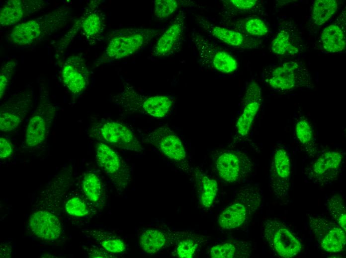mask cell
<instances>
[{
	"instance_id": "obj_28",
	"label": "cell",
	"mask_w": 346,
	"mask_h": 258,
	"mask_svg": "<svg viewBox=\"0 0 346 258\" xmlns=\"http://www.w3.org/2000/svg\"><path fill=\"white\" fill-rule=\"evenodd\" d=\"M294 130L296 138L305 152L314 157L318 152V146L312 127L305 116L300 115L297 118Z\"/></svg>"
},
{
	"instance_id": "obj_14",
	"label": "cell",
	"mask_w": 346,
	"mask_h": 258,
	"mask_svg": "<svg viewBox=\"0 0 346 258\" xmlns=\"http://www.w3.org/2000/svg\"><path fill=\"white\" fill-rule=\"evenodd\" d=\"M58 13H52L44 16L31 19L16 25L9 33V38L14 44L29 45L45 34L46 30H53L62 25L64 17L58 16Z\"/></svg>"
},
{
	"instance_id": "obj_13",
	"label": "cell",
	"mask_w": 346,
	"mask_h": 258,
	"mask_svg": "<svg viewBox=\"0 0 346 258\" xmlns=\"http://www.w3.org/2000/svg\"><path fill=\"white\" fill-rule=\"evenodd\" d=\"M291 160L287 149L278 146L271 157L269 176L271 192L277 198L284 199L288 195L291 173Z\"/></svg>"
},
{
	"instance_id": "obj_34",
	"label": "cell",
	"mask_w": 346,
	"mask_h": 258,
	"mask_svg": "<svg viewBox=\"0 0 346 258\" xmlns=\"http://www.w3.org/2000/svg\"><path fill=\"white\" fill-rule=\"evenodd\" d=\"M222 1L224 9L229 14H260L263 12V6L260 0H226Z\"/></svg>"
},
{
	"instance_id": "obj_3",
	"label": "cell",
	"mask_w": 346,
	"mask_h": 258,
	"mask_svg": "<svg viewBox=\"0 0 346 258\" xmlns=\"http://www.w3.org/2000/svg\"><path fill=\"white\" fill-rule=\"evenodd\" d=\"M261 202V195L258 189L251 185L241 188L233 201L218 216V225L224 230L241 226L259 209Z\"/></svg>"
},
{
	"instance_id": "obj_7",
	"label": "cell",
	"mask_w": 346,
	"mask_h": 258,
	"mask_svg": "<svg viewBox=\"0 0 346 258\" xmlns=\"http://www.w3.org/2000/svg\"><path fill=\"white\" fill-rule=\"evenodd\" d=\"M214 165L218 176L228 183H239L253 172L254 164L245 153L226 149L214 157Z\"/></svg>"
},
{
	"instance_id": "obj_17",
	"label": "cell",
	"mask_w": 346,
	"mask_h": 258,
	"mask_svg": "<svg viewBox=\"0 0 346 258\" xmlns=\"http://www.w3.org/2000/svg\"><path fill=\"white\" fill-rule=\"evenodd\" d=\"M304 47L302 37L290 21L281 23L270 44V49L276 55L284 58L299 55Z\"/></svg>"
},
{
	"instance_id": "obj_4",
	"label": "cell",
	"mask_w": 346,
	"mask_h": 258,
	"mask_svg": "<svg viewBox=\"0 0 346 258\" xmlns=\"http://www.w3.org/2000/svg\"><path fill=\"white\" fill-rule=\"evenodd\" d=\"M158 33V30L149 28L121 29L110 40L102 59L114 61L131 56L147 46Z\"/></svg>"
},
{
	"instance_id": "obj_23",
	"label": "cell",
	"mask_w": 346,
	"mask_h": 258,
	"mask_svg": "<svg viewBox=\"0 0 346 258\" xmlns=\"http://www.w3.org/2000/svg\"><path fill=\"white\" fill-rule=\"evenodd\" d=\"M63 84L75 95L85 90L88 84V70L84 59L79 56L69 58L62 71Z\"/></svg>"
},
{
	"instance_id": "obj_1",
	"label": "cell",
	"mask_w": 346,
	"mask_h": 258,
	"mask_svg": "<svg viewBox=\"0 0 346 258\" xmlns=\"http://www.w3.org/2000/svg\"><path fill=\"white\" fill-rule=\"evenodd\" d=\"M262 77L269 87L278 93L314 87L310 73L300 61L291 60L267 66Z\"/></svg>"
},
{
	"instance_id": "obj_25",
	"label": "cell",
	"mask_w": 346,
	"mask_h": 258,
	"mask_svg": "<svg viewBox=\"0 0 346 258\" xmlns=\"http://www.w3.org/2000/svg\"><path fill=\"white\" fill-rule=\"evenodd\" d=\"M78 22L83 34L90 42L98 40L101 37L105 27L104 16L96 4H91Z\"/></svg>"
},
{
	"instance_id": "obj_40",
	"label": "cell",
	"mask_w": 346,
	"mask_h": 258,
	"mask_svg": "<svg viewBox=\"0 0 346 258\" xmlns=\"http://www.w3.org/2000/svg\"><path fill=\"white\" fill-rule=\"evenodd\" d=\"M12 145L10 141L4 137L0 138V158L9 157L12 153Z\"/></svg>"
},
{
	"instance_id": "obj_37",
	"label": "cell",
	"mask_w": 346,
	"mask_h": 258,
	"mask_svg": "<svg viewBox=\"0 0 346 258\" xmlns=\"http://www.w3.org/2000/svg\"><path fill=\"white\" fill-rule=\"evenodd\" d=\"M176 0H156L155 1L154 15L160 20L168 18L179 6Z\"/></svg>"
},
{
	"instance_id": "obj_15",
	"label": "cell",
	"mask_w": 346,
	"mask_h": 258,
	"mask_svg": "<svg viewBox=\"0 0 346 258\" xmlns=\"http://www.w3.org/2000/svg\"><path fill=\"white\" fill-rule=\"evenodd\" d=\"M309 221L310 228L322 249L330 253L344 250L346 243V232L337 223L311 216Z\"/></svg>"
},
{
	"instance_id": "obj_30",
	"label": "cell",
	"mask_w": 346,
	"mask_h": 258,
	"mask_svg": "<svg viewBox=\"0 0 346 258\" xmlns=\"http://www.w3.org/2000/svg\"><path fill=\"white\" fill-rule=\"evenodd\" d=\"M85 232L108 252L117 254L127 250L124 240L114 233L100 230H86Z\"/></svg>"
},
{
	"instance_id": "obj_31",
	"label": "cell",
	"mask_w": 346,
	"mask_h": 258,
	"mask_svg": "<svg viewBox=\"0 0 346 258\" xmlns=\"http://www.w3.org/2000/svg\"><path fill=\"white\" fill-rule=\"evenodd\" d=\"M339 1L337 0H316L312 6L310 21L316 28L322 26L336 12Z\"/></svg>"
},
{
	"instance_id": "obj_19",
	"label": "cell",
	"mask_w": 346,
	"mask_h": 258,
	"mask_svg": "<svg viewBox=\"0 0 346 258\" xmlns=\"http://www.w3.org/2000/svg\"><path fill=\"white\" fill-rule=\"evenodd\" d=\"M186 232L169 229H146L140 233L139 243L145 253L153 255L172 245H175Z\"/></svg>"
},
{
	"instance_id": "obj_6",
	"label": "cell",
	"mask_w": 346,
	"mask_h": 258,
	"mask_svg": "<svg viewBox=\"0 0 346 258\" xmlns=\"http://www.w3.org/2000/svg\"><path fill=\"white\" fill-rule=\"evenodd\" d=\"M91 135L106 144L121 149L140 152L144 148L134 132L125 124L115 121H104L91 129Z\"/></svg>"
},
{
	"instance_id": "obj_16",
	"label": "cell",
	"mask_w": 346,
	"mask_h": 258,
	"mask_svg": "<svg viewBox=\"0 0 346 258\" xmlns=\"http://www.w3.org/2000/svg\"><path fill=\"white\" fill-rule=\"evenodd\" d=\"M200 26L210 35L231 47L242 49H258L261 41L234 29L210 23L204 18L198 21Z\"/></svg>"
},
{
	"instance_id": "obj_33",
	"label": "cell",
	"mask_w": 346,
	"mask_h": 258,
	"mask_svg": "<svg viewBox=\"0 0 346 258\" xmlns=\"http://www.w3.org/2000/svg\"><path fill=\"white\" fill-rule=\"evenodd\" d=\"M82 191L87 199L95 204L102 203L104 192L99 177L92 172L85 175L82 182Z\"/></svg>"
},
{
	"instance_id": "obj_35",
	"label": "cell",
	"mask_w": 346,
	"mask_h": 258,
	"mask_svg": "<svg viewBox=\"0 0 346 258\" xmlns=\"http://www.w3.org/2000/svg\"><path fill=\"white\" fill-rule=\"evenodd\" d=\"M231 25L232 26L230 28H234L253 37L264 36L269 31L268 27L264 21L257 17H248Z\"/></svg>"
},
{
	"instance_id": "obj_21",
	"label": "cell",
	"mask_w": 346,
	"mask_h": 258,
	"mask_svg": "<svg viewBox=\"0 0 346 258\" xmlns=\"http://www.w3.org/2000/svg\"><path fill=\"white\" fill-rule=\"evenodd\" d=\"M185 16L181 11L158 40L152 54L156 57H168L176 52L182 44Z\"/></svg>"
},
{
	"instance_id": "obj_24",
	"label": "cell",
	"mask_w": 346,
	"mask_h": 258,
	"mask_svg": "<svg viewBox=\"0 0 346 258\" xmlns=\"http://www.w3.org/2000/svg\"><path fill=\"white\" fill-rule=\"evenodd\" d=\"M29 226L34 235L43 240H57L61 234L59 219L46 210H38L31 215Z\"/></svg>"
},
{
	"instance_id": "obj_26",
	"label": "cell",
	"mask_w": 346,
	"mask_h": 258,
	"mask_svg": "<svg viewBox=\"0 0 346 258\" xmlns=\"http://www.w3.org/2000/svg\"><path fill=\"white\" fill-rule=\"evenodd\" d=\"M252 247L248 242L230 240L213 245L208 251L212 258H245L250 257Z\"/></svg>"
},
{
	"instance_id": "obj_20",
	"label": "cell",
	"mask_w": 346,
	"mask_h": 258,
	"mask_svg": "<svg viewBox=\"0 0 346 258\" xmlns=\"http://www.w3.org/2000/svg\"><path fill=\"white\" fill-rule=\"evenodd\" d=\"M20 93L13 96L1 107L0 112V130L8 132L16 129L22 122L28 110L31 100Z\"/></svg>"
},
{
	"instance_id": "obj_9",
	"label": "cell",
	"mask_w": 346,
	"mask_h": 258,
	"mask_svg": "<svg viewBox=\"0 0 346 258\" xmlns=\"http://www.w3.org/2000/svg\"><path fill=\"white\" fill-rule=\"evenodd\" d=\"M192 41L202 65L223 73H231L237 69L238 64L234 57L205 36L195 33Z\"/></svg>"
},
{
	"instance_id": "obj_22",
	"label": "cell",
	"mask_w": 346,
	"mask_h": 258,
	"mask_svg": "<svg viewBox=\"0 0 346 258\" xmlns=\"http://www.w3.org/2000/svg\"><path fill=\"white\" fill-rule=\"evenodd\" d=\"M317 45L321 51L328 53H337L345 50V10H343L332 24L324 29L318 38Z\"/></svg>"
},
{
	"instance_id": "obj_11",
	"label": "cell",
	"mask_w": 346,
	"mask_h": 258,
	"mask_svg": "<svg viewBox=\"0 0 346 258\" xmlns=\"http://www.w3.org/2000/svg\"><path fill=\"white\" fill-rule=\"evenodd\" d=\"M262 100L261 90L260 86L255 81L249 83L242 100V112L235 126L234 142L240 141L248 136Z\"/></svg>"
},
{
	"instance_id": "obj_36",
	"label": "cell",
	"mask_w": 346,
	"mask_h": 258,
	"mask_svg": "<svg viewBox=\"0 0 346 258\" xmlns=\"http://www.w3.org/2000/svg\"><path fill=\"white\" fill-rule=\"evenodd\" d=\"M327 208L333 219L346 232V210L342 198L338 194L332 196L327 200Z\"/></svg>"
},
{
	"instance_id": "obj_12",
	"label": "cell",
	"mask_w": 346,
	"mask_h": 258,
	"mask_svg": "<svg viewBox=\"0 0 346 258\" xmlns=\"http://www.w3.org/2000/svg\"><path fill=\"white\" fill-rule=\"evenodd\" d=\"M344 161L342 151H325L306 169V174L308 179L316 184H330L337 179Z\"/></svg>"
},
{
	"instance_id": "obj_29",
	"label": "cell",
	"mask_w": 346,
	"mask_h": 258,
	"mask_svg": "<svg viewBox=\"0 0 346 258\" xmlns=\"http://www.w3.org/2000/svg\"><path fill=\"white\" fill-rule=\"evenodd\" d=\"M206 240L204 236L187 231L175 244L173 256L180 258H193Z\"/></svg>"
},
{
	"instance_id": "obj_18",
	"label": "cell",
	"mask_w": 346,
	"mask_h": 258,
	"mask_svg": "<svg viewBox=\"0 0 346 258\" xmlns=\"http://www.w3.org/2000/svg\"><path fill=\"white\" fill-rule=\"evenodd\" d=\"M54 115V108L50 104L39 105L29 119L26 127L24 139L28 147L36 146L45 140Z\"/></svg>"
},
{
	"instance_id": "obj_27",
	"label": "cell",
	"mask_w": 346,
	"mask_h": 258,
	"mask_svg": "<svg viewBox=\"0 0 346 258\" xmlns=\"http://www.w3.org/2000/svg\"><path fill=\"white\" fill-rule=\"evenodd\" d=\"M193 174L197 188L199 203L204 208H210L218 192V183L215 179L199 169H195Z\"/></svg>"
},
{
	"instance_id": "obj_10",
	"label": "cell",
	"mask_w": 346,
	"mask_h": 258,
	"mask_svg": "<svg viewBox=\"0 0 346 258\" xmlns=\"http://www.w3.org/2000/svg\"><path fill=\"white\" fill-rule=\"evenodd\" d=\"M98 165L110 177L116 189L123 192L131 180V170L122 157L110 146L99 142L95 146Z\"/></svg>"
},
{
	"instance_id": "obj_41",
	"label": "cell",
	"mask_w": 346,
	"mask_h": 258,
	"mask_svg": "<svg viewBox=\"0 0 346 258\" xmlns=\"http://www.w3.org/2000/svg\"><path fill=\"white\" fill-rule=\"evenodd\" d=\"M88 256L89 258H116V255L103 250L95 248L87 249Z\"/></svg>"
},
{
	"instance_id": "obj_8",
	"label": "cell",
	"mask_w": 346,
	"mask_h": 258,
	"mask_svg": "<svg viewBox=\"0 0 346 258\" xmlns=\"http://www.w3.org/2000/svg\"><path fill=\"white\" fill-rule=\"evenodd\" d=\"M262 236L272 251L283 258H293L299 254L302 244L283 223L276 220H265L262 226Z\"/></svg>"
},
{
	"instance_id": "obj_5",
	"label": "cell",
	"mask_w": 346,
	"mask_h": 258,
	"mask_svg": "<svg viewBox=\"0 0 346 258\" xmlns=\"http://www.w3.org/2000/svg\"><path fill=\"white\" fill-rule=\"evenodd\" d=\"M142 141L156 148L180 170L189 174L191 172L184 146L168 125H165L155 129L146 135Z\"/></svg>"
},
{
	"instance_id": "obj_38",
	"label": "cell",
	"mask_w": 346,
	"mask_h": 258,
	"mask_svg": "<svg viewBox=\"0 0 346 258\" xmlns=\"http://www.w3.org/2000/svg\"><path fill=\"white\" fill-rule=\"evenodd\" d=\"M65 208L67 213L73 216H86L90 212L86 203L79 197H73L69 199L66 203Z\"/></svg>"
},
{
	"instance_id": "obj_39",
	"label": "cell",
	"mask_w": 346,
	"mask_h": 258,
	"mask_svg": "<svg viewBox=\"0 0 346 258\" xmlns=\"http://www.w3.org/2000/svg\"><path fill=\"white\" fill-rule=\"evenodd\" d=\"M15 67V62L14 61L6 62L1 67L0 72V98L3 96L8 85Z\"/></svg>"
},
{
	"instance_id": "obj_32",
	"label": "cell",
	"mask_w": 346,
	"mask_h": 258,
	"mask_svg": "<svg viewBox=\"0 0 346 258\" xmlns=\"http://www.w3.org/2000/svg\"><path fill=\"white\" fill-rule=\"evenodd\" d=\"M23 0H12L7 1L3 5L0 12V24L1 26L14 25L19 22L29 11V6L27 2Z\"/></svg>"
},
{
	"instance_id": "obj_2",
	"label": "cell",
	"mask_w": 346,
	"mask_h": 258,
	"mask_svg": "<svg viewBox=\"0 0 346 258\" xmlns=\"http://www.w3.org/2000/svg\"><path fill=\"white\" fill-rule=\"evenodd\" d=\"M114 101L125 113L138 114L156 118L166 117L171 111L174 100L168 95L141 94L128 83L114 97Z\"/></svg>"
}]
</instances>
